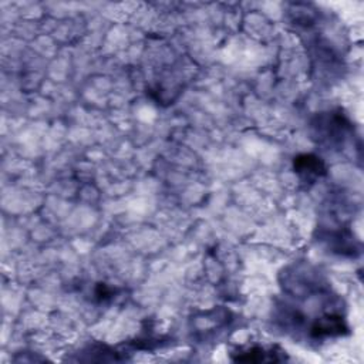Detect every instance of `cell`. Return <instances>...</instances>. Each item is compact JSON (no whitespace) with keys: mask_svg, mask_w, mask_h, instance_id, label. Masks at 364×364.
Returning a JSON list of instances; mask_svg holds the SVG:
<instances>
[{"mask_svg":"<svg viewBox=\"0 0 364 364\" xmlns=\"http://www.w3.org/2000/svg\"><path fill=\"white\" fill-rule=\"evenodd\" d=\"M284 276L283 291L289 299L280 307L279 320L286 331H303L310 341H326L350 333L341 299L317 272L296 267Z\"/></svg>","mask_w":364,"mask_h":364,"instance_id":"1","label":"cell"},{"mask_svg":"<svg viewBox=\"0 0 364 364\" xmlns=\"http://www.w3.org/2000/svg\"><path fill=\"white\" fill-rule=\"evenodd\" d=\"M313 138L326 148H338L351 134L350 121L341 112H320L311 121Z\"/></svg>","mask_w":364,"mask_h":364,"instance_id":"2","label":"cell"},{"mask_svg":"<svg viewBox=\"0 0 364 364\" xmlns=\"http://www.w3.org/2000/svg\"><path fill=\"white\" fill-rule=\"evenodd\" d=\"M229 355L235 363H283L289 360L286 350L277 344L237 346Z\"/></svg>","mask_w":364,"mask_h":364,"instance_id":"3","label":"cell"},{"mask_svg":"<svg viewBox=\"0 0 364 364\" xmlns=\"http://www.w3.org/2000/svg\"><path fill=\"white\" fill-rule=\"evenodd\" d=\"M293 169L303 183H314L327 173L326 162L314 154H300L294 156Z\"/></svg>","mask_w":364,"mask_h":364,"instance_id":"4","label":"cell"},{"mask_svg":"<svg viewBox=\"0 0 364 364\" xmlns=\"http://www.w3.org/2000/svg\"><path fill=\"white\" fill-rule=\"evenodd\" d=\"M78 361H98V363H107V361H122L127 360L125 355H121V353L115 351L114 348L104 346V344H92L84 347L77 357Z\"/></svg>","mask_w":364,"mask_h":364,"instance_id":"5","label":"cell"},{"mask_svg":"<svg viewBox=\"0 0 364 364\" xmlns=\"http://www.w3.org/2000/svg\"><path fill=\"white\" fill-rule=\"evenodd\" d=\"M115 293V287H111L105 283H98L94 289V296L100 300V301H104L107 299H111Z\"/></svg>","mask_w":364,"mask_h":364,"instance_id":"6","label":"cell"}]
</instances>
